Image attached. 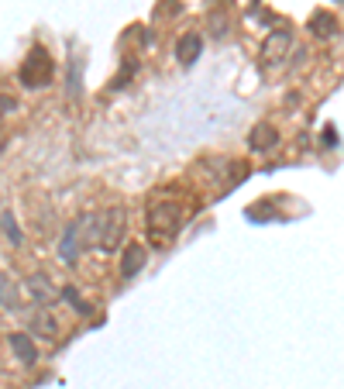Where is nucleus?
<instances>
[{
    "instance_id": "nucleus-8",
    "label": "nucleus",
    "mask_w": 344,
    "mask_h": 389,
    "mask_svg": "<svg viewBox=\"0 0 344 389\" xmlns=\"http://www.w3.org/2000/svg\"><path fill=\"white\" fill-rule=\"evenodd\" d=\"M310 31L313 35H320V38H331V35H338V21L324 10V14H313L310 17Z\"/></svg>"
},
{
    "instance_id": "nucleus-12",
    "label": "nucleus",
    "mask_w": 344,
    "mask_h": 389,
    "mask_svg": "<svg viewBox=\"0 0 344 389\" xmlns=\"http://www.w3.org/2000/svg\"><path fill=\"white\" fill-rule=\"evenodd\" d=\"M3 227H7V234H10V241H21V231H17V224H14V217H10V214L3 217Z\"/></svg>"
},
{
    "instance_id": "nucleus-14",
    "label": "nucleus",
    "mask_w": 344,
    "mask_h": 389,
    "mask_svg": "<svg viewBox=\"0 0 344 389\" xmlns=\"http://www.w3.org/2000/svg\"><path fill=\"white\" fill-rule=\"evenodd\" d=\"M334 138H338V135H334V128H327V131H324V145H334Z\"/></svg>"
},
{
    "instance_id": "nucleus-2",
    "label": "nucleus",
    "mask_w": 344,
    "mask_h": 389,
    "mask_svg": "<svg viewBox=\"0 0 344 389\" xmlns=\"http://www.w3.org/2000/svg\"><path fill=\"white\" fill-rule=\"evenodd\" d=\"M49 76H52V59H49V52L42 45H35L31 49V59L21 69V80H24V87H45Z\"/></svg>"
},
{
    "instance_id": "nucleus-7",
    "label": "nucleus",
    "mask_w": 344,
    "mask_h": 389,
    "mask_svg": "<svg viewBox=\"0 0 344 389\" xmlns=\"http://www.w3.org/2000/svg\"><path fill=\"white\" fill-rule=\"evenodd\" d=\"M248 141H252L255 152H265V148H272V145L279 141V131H275L272 124H255L252 135H248Z\"/></svg>"
},
{
    "instance_id": "nucleus-5",
    "label": "nucleus",
    "mask_w": 344,
    "mask_h": 389,
    "mask_svg": "<svg viewBox=\"0 0 344 389\" xmlns=\"http://www.w3.org/2000/svg\"><path fill=\"white\" fill-rule=\"evenodd\" d=\"M200 49H203L200 35H193V31H189V35H182V38H179V45H175V59H179L182 66H189V62L200 55Z\"/></svg>"
},
{
    "instance_id": "nucleus-3",
    "label": "nucleus",
    "mask_w": 344,
    "mask_h": 389,
    "mask_svg": "<svg viewBox=\"0 0 344 389\" xmlns=\"http://www.w3.org/2000/svg\"><path fill=\"white\" fill-rule=\"evenodd\" d=\"M289 45H293V35H289V31H275V35H268V42H265V49H261L265 66L282 62V55L289 52Z\"/></svg>"
},
{
    "instance_id": "nucleus-11",
    "label": "nucleus",
    "mask_w": 344,
    "mask_h": 389,
    "mask_svg": "<svg viewBox=\"0 0 344 389\" xmlns=\"http://www.w3.org/2000/svg\"><path fill=\"white\" fill-rule=\"evenodd\" d=\"M0 300H3L7 306H17V296H14V286H10V283H0Z\"/></svg>"
},
{
    "instance_id": "nucleus-6",
    "label": "nucleus",
    "mask_w": 344,
    "mask_h": 389,
    "mask_svg": "<svg viewBox=\"0 0 344 389\" xmlns=\"http://www.w3.org/2000/svg\"><path fill=\"white\" fill-rule=\"evenodd\" d=\"M10 348H14V355H17L21 365H35L38 362V352H35V345H31L28 334H10Z\"/></svg>"
},
{
    "instance_id": "nucleus-4",
    "label": "nucleus",
    "mask_w": 344,
    "mask_h": 389,
    "mask_svg": "<svg viewBox=\"0 0 344 389\" xmlns=\"http://www.w3.org/2000/svg\"><path fill=\"white\" fill-rule=\"evenodd\" d=\"M145 259H148V248H145V245H128V248H124V259H121V276H124V279L138 276V273L145 269Z\"/></svg>"
},
{
    "instance_id": "nucleus-1",
    "label": "nucleus",
    "mask_w": 344,
    "mask_h": 389,
    "mask_svg": "<svg viewBox=\"0 0 344 389\" xmlns=\"http://www.w3.org/2000/svg\"><path fill=\"white\" fill-rule=\"evenodd\" d=\"M179 224H182V207L179 203H172V200L152 203V210H148V231H152L155 245L172 241V234L179 231Z\"/></svg>"
},
{
    "instance_id": "nucleus-9",
    "label": "nucleus",
    "mask_w": 344,
    "mask_h": 389,
    "mask_svg": "<svg viewBox=\"0 0 344 389\" xmlns=\"http://www.w3.org/2000/svg\"><path fill=\"white\" fill-rule=\"evenodd\" d=\"M35 331H38L42 338H59V320H55V313L42 310V313L35 317Z\"/></svg>"
},
{
    "instance_id": "nucleus-10",
    "label": "nucleus",
    "mask_w": 344,
    "mask_h": 389,
    "mask_svg": "<svg viewBox=\"0 0 344 389\" xmlns=\"http://www.w3.org/2000/svg\"><path fill=\"white\" fill-rule=\"evenodd\" d=\"M28 293H31L35 300H55V290L45 283V276H31V279H28Z\"/></svg>"
},
{
    "instance_id": "nucleus-13",
    "label": "nucleus",
    "mask_w": 344,
    "mask_h": 389,
    "mask_svg": "<svg viewBox=\"0 0 344 389\" xmlns=\"http://www.w3.org/2000/svg\"><path fill=\"white\" fill-rule=\"evenodd\" d=\"M14 107H17L14 97H0V114H7V110H14Z\"/></svg>"
}]
</instances>
